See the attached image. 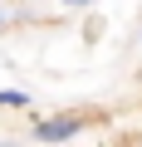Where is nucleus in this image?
<instances>
[{"mask_svg":"<svg viewBox=\"0 0 142 147\" xmlns=\"http://www.w3.org/2000/svg\"><path fill=\"white\" fill-rule=\"evenodd\" d=\"M79 127H83L79 118H49V123L34 127V137H39V142H64V137H74Z\"/></svg>","mask_w":142,"mask_h":147,"instance_id":"f257e3e1","label":"nucleus"},{"mask_svg":"<svg viewBox=\"0 0 142 147\" xmlns=\"http://www.w3.org/2000/svg\"><path fill=\"white\" fill-rule=\"evenodd\" d=\"M0 103H5V108H20L25 93H20V88H0Z\"/></svg>","mask_w":142,"mask_h":147,"instance_id":"f03ea898","label":"nucleus"},{"mask_svg":"<svg viewBox=\"0 0 142 147\" xmlns=\"http://www.w3.org/2000/svg\"><path fill=\"white\" fill-rule=\"evenodd\" d=\"M69 5H88V0H69Z\"/></svg>","mask_w":142,"mask_h":147,"instance_id":"7ed1b4c3","label":"nucleus"}]
</instances>
